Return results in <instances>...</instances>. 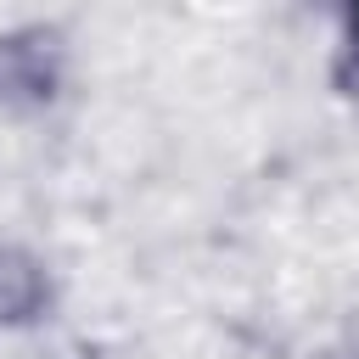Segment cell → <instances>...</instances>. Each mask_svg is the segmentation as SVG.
Segmentation results:
<instances>
[{"instance_id":"6da1fadb","label":"cell","mask_w":359,"mask_h":359,"mask_svg":"<svg viewBox=\"0 0 359 359\" xmlns=\"http://www.w3.org/2000/svg\"><path fill=\"white\" fill-rule=\"evenodd\" d=\"M337 50H342V79L359 90V6L342 11V45Z\"/></svg>"}]
</instances>
